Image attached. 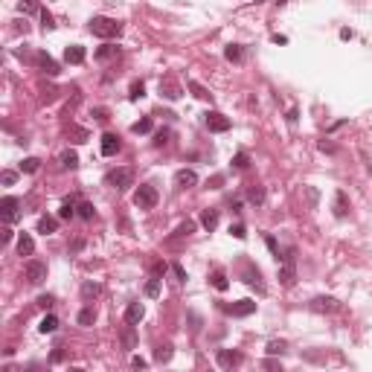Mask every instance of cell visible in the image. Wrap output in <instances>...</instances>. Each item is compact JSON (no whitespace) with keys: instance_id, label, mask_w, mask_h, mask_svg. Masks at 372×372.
<instances>
[{"instance_id":"obj_36","label":"cell","mask_w":372,"mask_h":372,"mask_svg":"<svg viewBox=\"0 0 372 372\" xmlns=\"http://www.w3.org/2000/svg\"><path fill=\"white\" fill-rule=\"evenodd\" d=\"M233 166H236V169H247V166H250V157H247V151H239V154L233 157Z\"/></svg>"},{"instance_id":"obj_13","label":"cell","mask_w":372,"mask_h":372,"mask_svg":"<svg viewBox=\"0 0 372 372\" xmlns=\"http://www.w3.org/2000/svg\"><path fill=\"white\" fill-rule=\"evenodd\" d=\"M35 61H38L41 73H47V76H55V73H58V64H55L47 52H38V55H35Z\"/></svg>"},{"instance_id":"obj_22","label":"cell","mask_w":372,"mask_h":372,"mask_svg":"<svg viewBox=\"0 0 372 372\" xmlns=\"http://www.w3.org/2000/svg\"><path fill=\"white\" fill-rule=\"evenodd\" d=\"M346 212H349V204H346V192H338V195H335V215H338V218H343Z\"/></svg>"},{"instance_id":"obj_15","label":"cell","mask_w":372,"mask_h":372,"mask_svg":"<svg viewBox=\"0 0 372 372\" xmlns=\"http://www.w3.org/2000/svg\"><path fill=\"white\" fill-rule=\"evenodd\" d=\"M311 308H314V311H338L340 303H338L335 297H317V300L311 303Z\"/></svg>"},{"instance_id":"obj_7","label":"cell","mask_w":372,"mask_h":372,"mask_svg":"<svg viewBox=\"0 0 372 372\" xmlns=\"http://www.w3.org/2000/svg\"><path fill=\"white\" fill-rule=\"evenodd\" d=\"M279 282H282L285 288H291V285L297 282V268H294V259H285V265L279 268Z\"/></svg>"},{"instance_id":"obj_43","label":"cell","mask_w":372,"mask_h":372,"mask_svg":"<svg viewBox=\"0 0 372 372\" xmlns=\"http://www.w3.org/2000/svg\"><path fill=\"white\" fill-rule=\"evenodd\" d=\"M17 9H20V12H35V9H38V3H35V0H23Z\"/></svg>"},{"instance_id":"obj_47","label":"cell","mask_w":372,"mask_h":372,"mask_svg":"<svg viewBox=\"0 0 372 372\" xmlns=\"http://www.w3.org/2000/svg\"><path fill=\"white\" fill-rule=\"evenodd\" d=\"M15 178H17L15 172H3V186H12V183H15Z\"/></svg>"},{"instance_id":"obj_24","label":"cell","mask_w":372,"mask_h":372,"mask_svg":"<svg viewBox=\"0 0 372 372\" xmlns=\"http://www.w3.org/2000/svg\"><path fill=\"white\" fill-rule=\"evenodd\" d=\"M151 125H154V122H151V116H143L140 122H134V125H131V131H134V134H148V131H151Z\"/></svg>"},{"instance_id":"obj_33","label":"cell","mask_w":372,"mask_h":372,"mask_svg":"<svg viewBox=\"0 0 372 372\" xmlns=\"http://www.w3.org/2000/svg\"><path fill=\"white\" fill-rule=\"evenodd\" d=\"M146 297H160V279L157 276L146 282Z\"/></svg>"},{"instance_id":"obj_38","label":"cell","mask_w":372,"mask_h":372,"mask_svg":"<svg viewBox=\"0 0 372 372\" xmlns=\"http://www.w3.org/2000/svg\"><path fill=\"white\" fill-rule=\"evenodd\" d=\"M288 346H285V340H271L268 343V355H282Z\"/></svg>"},{"instance_id":"obj_1","label":"cell","mask_w":372,"mask_h":372,"mask_svg":"<svg viewBox=\"0 0 372 372\" xmlns=\"http://www.w3.org/2000/svg\"><path fill=\"white\" fill-rule=\"evenodd\" d=\"M87 29H90L96 38H113V35H119V32H122V23H119V20H113V17H102V15H99V17H93V20H90V26H87Z\"/></svg>"},{"instance_id":"obj_39","label":"cell","mask_w":372,"mask_h":372,"mask_svg":"<svg viewBox=\"0 0 372 372\" xmlns=\"http://www.w3.org/2000/svg\"><path fill=\"white\" fill-rule=\"evenodd\" d=\"M192 230H195V221H183V224L175 230V239H180V236H189Z\"/></svg>"},{"instance_id":"obj_51","label":"cell","mask_w":372,"mask_h":372,"mask_svg":"<svg viewBox=\"0 0 372 372\" xmlns=\"http://www.w3.org/2000/svg\"><path fill=\"white\" fill-rule=\"evenodd\" d=\"M163 143H166V134H163V131H160V134H157V137H154V146H163Z\"/></svg>"},{"instance_id":"obj_19","label":"cell","mask_w":372,"mask_h":372,"mask_svg":"<svg viewBox=\"0 0 372 372\" xmlns=\"http://www.w3.org/2000/svg\"><path fill=\"white\" fill-rule=\"evenodd\" d=\"M55 329H58V317H55V314H47V317L41 320V326H38L41 335H52Z\"/></svg>"},{"instance_id":"obj_18","label":"cell","mask_w":372,"mask_h":372,"mask_svg":"<svg viewBox=\"0 0 372 372\" xmlns=\"http://www.w3.org/2000/svg\"><path fill=\"white\" fill-rule=\"evenodd\" d=\"M55 230H58V218H52V215H41V218H38V233L49 236V233H55Z\"/></svg>"},{"instance_id":"obj_3","label":"cell","mask_w":372,"mask_h":372,"mask_svg":"<svg viewBox=\"0 0 372 372\" xmlns=\"http://www.w3.org/2000/svg\"><path fill=\"white\" fill-rule=\"evenodd\" d=\"M0 218H3V224H15V221L20 218V198L6 195V198L0 201Z\"/></svg>"},{"instance_id":"obj_42","label":"cell","mask_w":372,"mask_h":372,"mask_svg":"<svg viewBox=\"0 0 372 372\" xmlns=\"http://www.w3.org/2000/svg\"><path fill=\"white\" fill-rule=\"evenodd\" d=\"M230 233H233L236 239H244V236H247V230H244V224H233V227H230Z\"/></svg>"},{"instance_id":"obj_23","label":"cell","mask_w":372,"mask_h":372,"mask_svg":"<svg viewBox=\"0 0 372 372\" xmlns=\"http://www.w3.org/2000/svg\"><path fill=\"white\" fill-rule=\"evenodd\" d=\"M201 224H204L207 230H215V227H218V210H204Z\"/></svg>"},{"instance_id":"obj_10","label":"cell","mask_w":372,"mask_h":372,"mask_svg":"<svg viewBox=\"0 0 372 372\" xmlns=\"http://www.w3.org/2000/svg\"><path fill=\"white\" fill-rule=\"evenodd\" d=\"M116 151H119V137L116 134H102V154L113 157Z\"/></svg>"},{"instance_id":"obj_29","label":"cell","mask_w":372,"mask_h":372,"mask_svg":"<svg viewBox=\"0 0 372 372\" xmlns=\"http://www.w3.org/2000/svg\"><path fill=\"white\" fill-rule=\"evenodd\" d=\"M73 215H76V204H73V201H64V204H61V210H58V218H64V221H67V218H73Z\"/></svg>"},{"instance_id":"obj_25","label":"cell","mask_w":372,"mask_h":372,"mask_svg":"<svg viewBox=\"0 0 372 372\" xmlns=\"http://www.w3.org/2000/svg\"><path fill=\"white\" fill-rule=\"evenodd\" d=\"M247 201L256 204V207H262V204H265V189H262V186H253V189L247 192Z\"/></svg>"},{"instance_id":"obj_8","label":"cell","mask_w":372,"mask_h":372,"mask_svg":"<svg viewBox=\"0 0 372 372\" xmlns=\"http://www.w3.org/2000/svg\"><path fill=\"white\" fill-rule=\"evenodd\" d=\"M160 93H163L166 99H172V102H175V99H180V84H178L172 76H166V79L160 81Z\"/></svg>"},{"instance_id":"obj_32","label":"cell","mask_w":372,"mask_h":372,"mask_svg":"<svg viewBox=\"0 0 372 372\" xmlns=\"http://www.w3.org/2000/svg\"><path fill=\"white\" fill-rule=\"evenodd\" d=\"M79 215H81L84 221H90V218L96 215V210H93V204H87V201H81V204H79Z\"/></svg>"},{"instance_id":"obj_14","label":"cell","mask_w":372,"mask_h":372,"mask_svg":"<svg viewBox=\"0 0 372 372\" xmlns=\"http://www.w3.org/2000/svg\"><path fill=\"white\" fill-rule=\"evenodd\" d=\"M175 183H178L180 189H186V186H195V183H198V175H195L192 169H180V172L175 175Z\"/></svg>"},{"instance_id":"obj_40","label":"cell","mask_w":372,"mask_h":372,"mask_svg":"<svg viewBox=\"0 0 372 372\" xmlns=\"http://www.w3.org/2000/svg\"><path fill=\"white\" fill-rule=\"evenodd\" d=\"M99 291H102V288H99V285H96V282H84V288H81V294H84V297H87V300H90V297H96V294H99Z\"/></svg>"},{"instance_id":"obj_35","label":"cell","mask_w":372,"mask_h":372,"mask_svg":"<svg viewBox=\"0 0 372 372\" xmlns=\"http://www.w3.org/2000/svg\"><path fill=\"white\" fill-rule=\"evenodd\" d=\"M131 99H143L146 96V84L143 81H131V93H128Z\"/></svg>"},{"instance_id":"obj_44","label":"cell","mask_w":372,"mask_h":372,"mask_svg":"<svg viewBox=\"0 0 372 372\" xmlns=\"http://www.w3.org/2000/svg\"><path fill=\"white\" fill-rule=\"evenodd\" d=\"M41 20H44V29H52V26H55V23H52V15H49L47 9L41 12Z\"/></svg>"},{"instance_id":"obj_20","label":"cell","mask_w":372,"mask_h":372,"mask_svg":"<svg viewBox=\"0 0 372 372\" xmlns=\"http://www.w3.org/2000/svg\"><path fill=\"white\" fill-rule=\"evenodd\" d=\"M134 343H137V335H134V326L128 323V326L122 329V349H125V352H131V349H134Z\"/></svg>"},{"instance_id":"obj_17","label":"cell","mask_w":372,"mask_h":372,"mask_svg":"<svg viewBox=\"0 0 372 372\" xmlns=\"http://www.w3.org/2000/svg\"><path fill=\"white\" fill-rule=\"evenodd\" d=\"M58 163H61V169H64V172H73V169L79 166V154L67 148V151H61V157H58Z\"/></svg>"},{"instance_id":"obj_45","label":"cell","mask_w":372,"mask_h":372,"mask_svg":"<svg viewBox=\"0 0 372 372\" xmlns=\"http://www.w3.org/2000/svg\"><path fill=\"white\" fill-rule=\"evenodd\" d=\"M73 137H76L73 143H84V140H87V131H84V128H73Z\"/></svg>"},{"instance_id":"obj_37","label":"cell","mask_w":372,"mask_h":372,"mask_svg":"<svg viewBox=\"0 0 372 372\" xmlns=\"http://www.w3.org/2000/svg\"><path fill=\"white\" fill-rule=\"evenodd\" d=\"M306 198H308V207H311V210L320 204V192H317L314 186H306Z\"/></svg>"},{"instance_id":"obj_21","label":"cell","mask_w":372,"mask_h":372,"mask_svg":"<svg viewBox=\"0 0 372 372\" xmlns=\"http://www.w3.org/2000/svg\"><path fill=\"white\" fill-rule=\"evenodd\" d=\"M239 361H242L239 352H230V349H221V352H218V364H221V367H233V364H239Z\"/></svg>"},{"instance_id":"obj_27","label":"cell","mask_w":372,"mask_h":372,"mask_svg":"<svg viewBox=\"0 0 372 372\" xmlns=\"http://www.w3.org/2000/svg\"><path fill=\"white\" fill-rule=\"evenodd\" d=\"M154 361H157V364H169V361H172V346H169V343L160 346V349L154 352Z\"/></svg>"},{"instance_id":"obj_31","label":"cell","mask_w":372,"mask_h":372,"mask_svg":"<svg viewBox=\"0 0 372 372\" xmlns=\"http://www.w3.org/2000/svg\"><path fill=\"white\" fill-rule=\"evenodd\" d=\"M224 55H227V61H242V47H239V44H230V47L224 49Z\"/></svg>"},{"instance_id":"obj_30","label":"cell","mask_w":372,"mask_h":372,"mask_svg":"<svg viewBox=\"0 0 372 372\" xmlns=\"http://www.w3.org/2000/svg\"><path fill=\"white\" fill-rule=\"evenodd\" d=\"M93 320H96V311L93 308H81L79 311V326H90Z\"/></svg>"},{"instance_id":"obj_41","label":"cell","mask_w":372,"mask_h":372,"mask_svg":"<svg viewBox=\"0 0 372 372\" xmlns=\"http://www.w3.org/2000/svg\"><path fill=\"white\" fill-rule=\"evenodd\" d=\"M189 87L195 90V96H198V99H210V93H207V87H201L198 81H189Z\"/></svg>"},{"instance_id":"obj_28","label":"cell","mask_w":372,"mask_h":372,"mask_svg":"<svg viewBox=\"0 0 372 372\" xmlns=\"http://www.w3.org/2000/svg\"><path fill=\"white\" fill-rule=\"evenodd\" d=\"M38 166H41V160H38V157H26V160L20 163V172L32 175V172H38Z\"/></svg>"},{"instance_id":"obj_6","label":"cell","mask_w":372,"mask_h":372,"mask_svg":"<svg viewBox=\"0 0 372 372\" xmlns=\"http://www.w3.org/2000/svg\"><path fill=\"white\" fill-rule=\"evenodd\" d=\"M207 128H210L212 134H224V131L233 128V122H230V116H224V113H218V111H210V113H207Z\"/></svg>"},{"instance_id":"obj_5","label":"cell","mask_w":372,"mask_h":372,"mask_svg":"<svg viewBox=\"0 0 372 372\" xmlns=\"http://www.w3.org/2000/svg\"><path fill=\"white\" fill-rule=\"evenodd\" d=\"M108 180L113 183V189H119V192H125L128 186H134V169H131V166H122V169H113V172L108 175Z\"/></svg>"},{"instance_id":"obj_4","label":"cell","mask_w":372,"mask_h":372,"mask_svg":"<svg viewBox=\"0 0 372 372\" xmlns=\"http://www.w3.org/2000/svg\"><path fill=\"white\" fill-rule=\"evenodd\" d=\"M23 276H26L29 285H41V282L47 279V265H44L41 259H29V262L23 265Z\"/></svg>"},{"instance_id":"obj_50","label":"cell","mask_w":372,"mask_h":372,"mask_svg":"<svg viewBox=\"0 0 372 372\" xmlns=\"http://www.w3.org/2000/svg\"><path fill=\"white\" fill-rule=\"evenodd\" d=\"M151 271H154V276H160V274H166V265H163V262H154Z\"/></svg>"},{"instance_id":"obj_48","label":"cell","mask_w":372,"mask_h":372,"mask_svg":"<svg viewBox=\"0 0 372 372\" xmlns=\"http://www.w3.org/2000/svg\"><path fill=\"white\" fill-rule=\"evenodd\" d=\"M38 306H41V308H49V306H52V297H49V294L38 297Z\"/></svg>"},{"instance_id":"obj_26","label":"cell","mask_w":372,"mask_h":372,"mask_svg":"<svg viewBox=\"0 0 372 372\" xmlns=\"http://www.w3.org/2000/svg\"><path fill=\"white\" fill-rule=\"evenodd\" d=\"M227 285H230V282H227V274H224V271H215V274H212V288H215V291H227Z\"/></svg>"},{"instance_id":"obj_12","label":"cell","mask_w":372,"mask_h":372,"mask_svg":"<svg viewBox=\"0 0 372 372\" xmlns=\"http://www.w3.org/2000/svg\"><path fill=\"white\" fill-rule=\"evenodd\" d=\"M84 55H87V52H84V47H79V44H73V47L64 49V61H67V64H81Z\"/></svg>"},{"instance_id":"obj_2","label":"cell","mask_w":372,"mask_h":372,"mask_svg":"<svg viewBox=\"0 0 372 372\" xmlns=\"http://www.w3.org/2000/svg\"><path fill=\"white\" fill-rule=\"evenodd\" d=\"M157 198H160V195H157V189H154L151 183H143V186L134 192V204H137L140 210H154V207H157Z\"/></svg>"},{"instance_id":"obj_11","label":"cell","mask_w":372,"mask_h":372,"mask_svg":"<svg viewBox=\"0 0 372 372\" xmlns=\"http://www.w3.org/2000/svg\"><path fill=\"white\" fill-rule=\"evenodd\" d=\"M227 311H230L233 317H247V314H253V311H256V303H253V300H242V303L230 306Z\"/></svg>"},{"instance_id":"obj_9","label":"cell","mask_w":372,"mask_h":372,"mask_svg":"<svg viewBox=\"0 0 372 372\" xmlns=\"http://www.w3.org/2000/svg\"><path fill=\"white\" fill-rule=\"evenodd\" d=\"M143 317H146V308H143V303H128V308H125V323L137 326Z\"/></svg>"},{"instance_id":"obj_46","label":"cell","mask_w":372,"mask_h":372,"mask_svg":"<svg viewBox=\"0 0 372 372\" xmlns=\"http://www.w3.org/2000/svg\"><path fill=\"white\" fill-rule=\"evenodd\" d=\"M172 274L178 276V282H186V271H183L180 265H172Z\"/></svg>"},{"instance_id":"obj_49","label":"cell","mask_w":372,"mask_h":372,"mask_svg":"<svg viewBox=\"0 0 372 372\" xmlns=\"http://www.w3.org/2000/svg\"><path fill=\"white\" fill-rule=\"evenodd\" d=\"M268 247H271V250H274V256L279 259V247H276V239H274V236H268Z\"/></svg>"},{"instance_id":"obj_16","label":"cell","mask_w":372,"mask_h":372,"mask_svg":"<svg viewBox=\"0 0 372 372\" xmlns=\"http://www.w3.org/2000/svg\"><path fill=\"white\" fill-rule=\"evenodd\" d=\"M17 253H20V256H32V253H35V239H32L29 233H20V239H17Z\"/></svg>"},{"instance_id":"obj_34","label":"cell","mask_w":372,"mask_h":372,"mask_svg":"<svg viewBox=\"0 0 372 372\" xmlns=\"http://www.w3.org/2000/svg\"><path fill=\"white\" fill-rule=\"evenodd\" d=\"M113 55H116V47H111V44H105V47L96 49V58H102V61L105 58H113Z\"/></svg>"},{"instance_id":"obj_52","label":"cell","mask_w":372,"mask_h":372,"mask_svg":"<svg viewBox=\"0 0 372 372\" xmlns=\"http://www.w3.org/2000/svg\"><path fill=\"white\" fill-rule=\"evenodd\" d=\"M3 242H12V230H9V224L3 227Z\"/></svg>"}]
</instances>
